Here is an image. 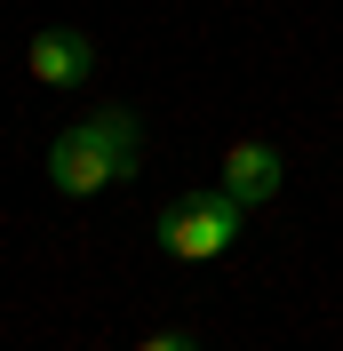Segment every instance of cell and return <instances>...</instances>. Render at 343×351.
<instances>
[{"mask_svg": "<svg viewBox=\"0 0 343 351\" xmlns=\"http://www.w3.org/2000/svg\"><path fill=\"white\" fill-rule=\"evenodd\" d=\"M136 160H144V136H136L128 112H88L80 128H64L48 144V184L88 199V192H112L120 176H136Z\"/></svg>", "mask_w": 343, "mask_h": 351, "instance_id": "cell-1", "label": "cell"}, {"mask_svg": "<svg viewBox=\"0 0 343 351\" xmlns=\"http://www.w3.org/2000/svg\"><path fill=\"white\" fill-rule=\"evenodd\" d=\"M239 208L232 192H184V199H168L160 208V247H168L176 263H208V256H224V247L239 240Z\"/></svg>", "mask_w": 343, "mask_h": 351, "instance_id": "cell-2", "label": "cell"}, {"mask_svg": "<svg viewBox=\"0 0 343 351\" xmlns=\"http://www.w3.org/2000/svg\"><path fill=\"white\" fill-rule=\"evenodd\" d=\"M24 64H32V80H40V88H80L88 72H96V40L72 32V24H48V32H32Z\"/></svg>", "mask_w": 343, "mask_h": 351, "instance_id": "cell-3", "label": "cell"}, {"mask_svg": "<svg viewBox=\"0 0 343 351\" xmlns=\"http://www.w3.org/2000/svg\"><path fill=\"white\" fill-rule=\"evenodd\" d=\"M224 192H232L239 208H263V199H279V152H272V144H256V136L224 144Z\"/></svg>", "mask_w": 343, "mask_h": 351, "instance_id": "cell-4", "label": "cell"}, {"mask_svg": "<svg viewBox=\"0 0 343 351\" xmlns=\"http://www.w3.org/2000/svg\"><path fill=\"white\" fill-rule=\"evenodd\" d=\"M136 351H200V343H192V335H176V328H160V335H144Z\"/></svg>", "mask_w": 343, "mask_h": 351, "instance_id": "cell-5", "label": "cell"}]
</instances>
